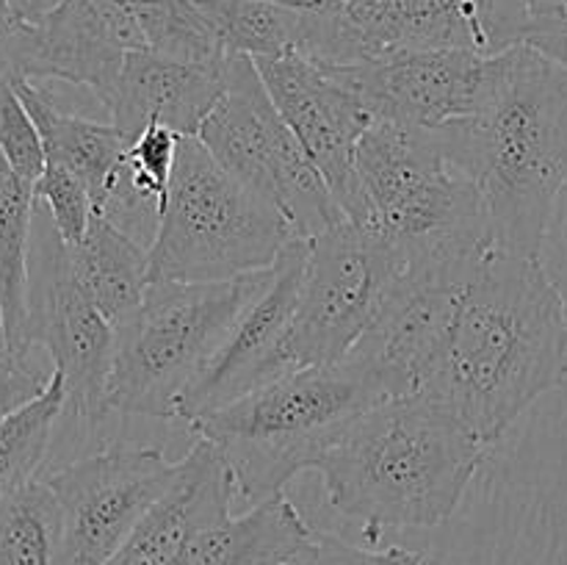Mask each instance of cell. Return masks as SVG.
I'll list each match as a JSON object with an SVG mask.
<instances>
[{"label": "cell", "mask_w": 567, "mask_h": 565, "mask_svg": "<svg viewBox=\"0 0 567 565\" xmlns=\"http://www.w3.org/2000/svg\"><path fill=\"white\" fill-rule=\"evenodd\" d=\"M567 382V310L529 255L491 247L463 282L446 341L419 393L496 443Z\"/></svg>", "instance_id": "obj_1"}, {"label": "cell", "mask_w": 567, "mask_h": 565, "mask_svg": "<svg viewBox=\"0 0 567 565\" xmlns=\"http://www.w3.org/2000/svg\"><path fill=\"white\" fill-rule=\"evenodd\" d=\"M480 192L496 247L537 258L567 181V70L526 44L487 55L471 114L435 131Z\"/></svg>", "instance_id": "obj_2"}, {"label": "cell", "mask_w": 567, "mask_h": 565, "mask_svg": "<svg viewBox=\"0 0 567 565\" xmlns=\"http://www.w3.org/2000/svg\"><path fill=\"white\" fill-rule=\"evenodd\" d=\"M487 458V443L424 393L388 399L349 421L316 458L327 499L363 535L446 524Z\"/></svg>", "instance_id": "obj_3"}, {"label": "cell", "mask_w": 567, "mask_h": 565, "mask_svg": "<svg viewBox=\"0 0 567 565\" xmlns=\"http://www.w3.org/2000/svg\"><path fill=\"white\" fill-rule=\"evenodd\" d=\"M341 210L385 242L404 269H468L496 247L480 192L449 164L435 131L371 122Z\"/></svg>", "instance_id": "obj_4"}, {"label": "cell", "mask_w": 567, "mask_h": 565, "mask_svg": "<svg viewBox=\"0 0 567 565\" xmlns=\"http://www.w3.org/2000/svg\"><path fill=\"white\" fill-rule=\"evenodd\" d=\"M393 399L369 363L347 355L341 363L291 371L244 397L188 421L225 454L238 499L252 507L277 496L299 474L313 471L321 449L365 410Z\"/></svg>", "instance_id": "obj_5"}, {"label": "cell", "mask_w": 567, "mask_h": 565, "mask_svg": "<svg viewBox=\"0 0 567 565\" xmlns=\"http://www.w3.org/2000/svg\"><path fill=\"white\" fill-rule=\"evenodd\" d=\"M269 277L271 269L219 282H150L138 308L116 325L109 413L177 419L181 399Z\"/></svg>", "instance_id": "obj_6"}, {"label": "cell", "mask_w": 567, "mask_h": 565, "mask_svg": "<svg viewBox=\"0 0 567 565\" xmlns=\"http://www.w3.org/2000/svg\"><path fill=\"white\" fill-rule=\"evenodd\" d=\"M297 242L286 216L230 175L197 136L177 153L150 247V282H219L271 269Z\"/></svg>", "instance_id": "obj_7"}, {"label": "cell", "mask_w": 567, "mask_h": 565, "mask_svg": "<svg viewBox=\"0 0 567 565\" xmlns=\"http://www.w3.org/2000/svg\"><path fill=\"white\" fill-rule=\"evenodd\" d=\"M197 138L236 181L275 205L297 238L347 219L247 55H227V86Z\"/></svg>", "instance_id": "obj_8"}, {"label": "cell", "mask_w": 567, "mask_h": 565, "mask_svg": "<svg viewBox=\"0 0 567 565\" xmlns=\"http://www.w3.org/2000/svg\"><path fill=\"white\" fill-rule=\"evenodd\" d=\"M402 269V258L385 242L349 219L308 238V258L291 325L277 355L275 380L291 371L341 363L374 325Z\"/></svg>", "instance_id": "obj_9"}, {"label": "cell", "mask_w": 567, "mask_h": 565, "mask_svg": "<svg viewBox=\"0 0 567 565\" xmlns=\"http://www.w3.org/2000/svg\"><path fill=\"white\" fill-rule=\"evenodd\" d=\"M515 0H349L336 14H308L302 55L360 64L402 50L515 48Z\"/></svg>", "instance_id": "obj_10"}, {"label": "cell", "mask_w": 567, "mask_h": 565, "mask_svg": "<svg viewBox=\"0 0 567 565\" xmlns=\"http://www.w3.org/2000/svg\"><path fill=\"white\" fill-rule=\"evenodd\" d=\"M116 327L72 275L70 247L37 203L28 255V347L48 349L66 382V404L97 427L109 415V374Z\"/></svg>", "instance_id": "obj_11"}, {"label": "cell", "mask_w": 567, "mask_h": 565, "mask_svg": "<svg viewBox=\"0 0 567 565\" xmlns=\"http://www.w3.org/2000/svg\"><path fill=\"white\" fill-rule=\"evenodd\" d=\"M177 463L161 449L114 443L48 474L61 504L72 565H103L169 491Z\"/></svg>", "instance_id": "obj_12"}, {"label": "cell", "mask_w": 567, "mask_h": 565, "mask_svg": "<svg viewBox=\"0 0 567 565\" xmlns=\"http://www.w3.org/2000/svg\"><path fill=\"white\" fill-rule=\"evenodd\" d=\"M485 59L468 50H402L360 64L330 66L363 100L374 122L441 131L471 114Z\"/></svg>", "instance_id": "obj_13"}, {"label": "cell", "mask_w": 567, "mask_h": 565, "mask_svg": "<svg viewBox=\"0 0 567 565\" xmlns=\"http://www.w3.org/2000/svg\"><path fill=\"white\" fill-rule=\"evenodd\" d=\"M271 103L330 186L338 208L352 175L354 150L374 116L330 64L302 53L252 59Z\"/></svg>", "instance_id": "obj_14"}, {"label": "cell", "mask_w": 567, "mask_h": 565, "mask_svg": "<svg viewBox=\"0 0 567 565\" xmlns=\"http://www.w3.org/2000/svg\"><path fill=\"white\" fill-rule=\"evenodd\" d=\"M305 258H308V238H297L282 249L277 264L271 266L269 286L244 310L208 369L181 399L177 419L188 424V421L244 397L252 388L275 380L277 355H280L288 325H291Z\"/></svg>", "instance_id": "obj_15"}, {"label": "cell", "mask_w": 567, "mask_h": 565, "mask_svg": "<svg viewBox=\"0 0 567 565\" xmlns=\"http://www.w3.org/2000/svg\"><path fill=\"white\" fill-rule=\"evenodd\" d=\"M225 86L227 55L216 61H181L133 50L125 55L105 111L131 142L150 125L197 136Z\"/></svg>", "instance_id": "obj_16"}, {"label": "cell", "mask_w": 567, "mask_h": 565, "mask_svg": "<svg viewBox=\"0 0 567 565\" xmlns=\"http://www.w3.org/2000/svg\"><path fill=\"white\" fill-rule=\"evenodd\" d=\"M236 496V476L225 454L205 438H194L186 458L177 460L169 491L103 565H175L199 530L230 515Z\"/></svg>", "instance_id": "obj_17"}, {"label": "cell", "mask_w": 567, "mask_h": 565, "mask_svg": "<svg viewBox=\"0 0 567 565\" xmlns=\"http://www.w3.org/2000/svg\"><path fill=\"white\" fill-rule=\"evenodd\" d=\"M127 53V44L92 0H64L28 25L17 78L72 83L89 89L105 105Z\"/></svg>", "instance_id": "obj_18"}, {"label": "cell", "mask_w": 567, "mask_h": 565, "mask_svg": "<svg viewBox=\"0 0 567 565\" xmlns=\"http://www.w3.org/2000/svg\"><path fill=\"white\" fill-rule=\"evenodd\" d=\"M11 83L42 133L48 161L66 166L89 188L94 210L103 208L125 166L131 138L114 122H94L64 111L44 81L11 78Z\"/></svg>", "instance_id": "obj_19"}, {"label": "cell", "mask_w": 567, "mask_h": 565, "mask_svg": "<svg viewBox=\"0 0 567 565\" xmlns=\"http://www.w3.org/2000/svg\"><path fill=\"white\" fill-rule=\"evenodd\" d=\"M313 526L286 496L264 499L244 515H227L199 530L175 565H280L297 552Z\"/></svg>", "instance_id": "obj_20"}, {"label": "cell", "mask_w": 567, "mask_h": 565, "mask_svg": "<svg viewBox=\"0 0 567 565\" xmlns=\"http://www.w3.org/2000/svg\"><path fill=\"white\" fill-rule=\"evenodd\" d=\"M72 275L111 325H122L150 288V249L94 214L89 230L70 247Z\"/></svg>", "instance_id": "obj_21"}, {"label": "cell", "mask_w": 567, "mask_h": 565, "mask_svg": "<svg viewBox=\"0 0 567 565\" xmlns=\"http://www.w3.org/2000/svg\"><path fill=\"white\" fill-rule=\"evenodd\" d=\"M127 50H150L181 61H216L225 55L197 0H94Z\"/></svg>", "instance_id": "obj_22"}, {"label": "cell", "mask_w": 567, "mask_h": 565, "mask_svg": "<svg viewBox=\"0 0 567 565\" xmlns=\"http://www.w3.org/2000/svg\"><path fill=\"white\" fill-rule=\"evenodd\" d=\"M37 197L0 155V308L11 358H28V255Z\"/></svg>", "instance_id": "obj_23"}, {"label": "cell", "mask_w": 567, "mask_h": 565, "mask_svg": "<svg viewBox=\"0 0 567 565\" xmlns=\"http://www.w3.org/2000/svg\"><path fill=\"white\" fill-rule=\"evenodd\" d=\"M0 565H72L64 513L44 476L0 502Z\"/></svg>", "instance_id": "obj_24"}, {"label": "cell", "mask_w": 567, "mask_h": 565, "mask_svg": "<svg viewBox=\"0 0 567 565\" xmlns=\"http://www.w3.org/2000/svg\"><path fill=\"white\" fill-rule=\"evenodd\" d=\"M225 55L277 59L302 53L308 14L266 0H197Z\"/></svg>", "instance_id": "obj_25"}, {"label": "cell", "mask_w": 567, "mask_h": 565, "mask_svg": "<svg viewBox=\"0 0 567 565\" xmlns=\"http://www.w3.org/2000/svg\"><path fill=\"white\" fill-rule=\"evenodd\" d=\"M64 408L66 382L53 369L48 388L37 399L0 419V502L37 480L53 441L55 421Z\"/></svg>", "instance_id": "obj_26"}, {"label": "cell", "mask_w": 567, "mask_h": 565, "mask_svg": "<svg viewBox=\"0 0 567 565\" xmlns=\"http://www.w3.org/2000/svg\"><path fill=\"white\" fill-rule=\"evenodd\" d=\"M0 155L28 186H37L48 166L42 133L11 81L0 83Z\"/></svg>", "instance_id": "obj_27"}, {"label": "cell", "mask_w": 567, "mask_h": 565, "mask_svg": "<svg viewBox=\"0 0 567 565\" xmlns=\"http://www.w3.org/2000/svg\"><path fill=\"white\" fill-rule=\"evenodd\" d=\"M33 197L48 210L50 222L64 238L66 247H75L86 236L89 222L94 216V203L89 197V188L66 166L48 161L42 177L33 186Z\"/></svg>", "instance_id": "obj_28"}, {"label": "cell", "mask_w": 567, "mask_h": 565, "mask_svg": "<svg viewBox=\"0 0 567 565\" xmlns=\"http://www.w3.org/2000/svg\"><path fill=\"white\" fill-rule=\"evenodd\" d=\"M280 565H435L424 552L404 546L363 548L330 532H316Z\"/></svg>", "instance_id": "obj_29"}, {"label": "cell", "mask_w": 567, "mask_h": 565, "mask_svg": "<svg viewBox=\"0 0 567 565\" xmlns=\"http://www.w3.org/2000/svg\"><path fill=\"white\" fill-rule=\"evenodd\" d=\"M515 39L567 70V0H515Z\"/></svg>", "instance_id": "obj_30"}, {"label": "cell", "mask_w": 567, "mask_h": 565, "mask_svg": "<svg viewBox=\"0 0 567 565\" xmlns=\"http://www.w3.org/2000/svg\"><path fill=\"white\" fill-rule=\"evenodd\" d=\"M543 271L548 275L551 286L557 288L559 299H563L567 310V181L559 188L557 199H554L551 216L546 222V233H543L540 253H537Z\"/></svg>", "instance_id": "obj_31"}, {"label": "cell", "mask_w": 567, "mask_h": 565, "mask_svg": "<svg viewBox=\"0 0 567 565\" xmlns=\"http://www.w3.org/2000/svg\"><path fill=\"white\" fill-rule=\"evenodd\" d=\"M53 371H42L28 358H3L0 360V419L11 410L22 408L37 399L48 388Z\"/></svg>", "instance_id": "obj_32"}, {"label": "cell", "mask_w": 567, "mask_h": 565, "mask_svg": "<svg viewBox=\"0 0 567 565\" xmlns=\"http://www.w3.org/2000/svg\"><path fill=\"white\" fill-rule=\"evenodd\" d=\"M28 25H31V22L22 20V17L11 9L9 0H0V83L20 75Z\"/></svg>", "instance_id": "obj_33"}, {"label": "cell", "mask_w": 567, "mask_h": 565, "mask_svg": "<svg viewBox=\"0 0 567 565\" xmlns=\"http://www.w3.org/2000/svg\"><path fill=\"white\" fill-rule=\"evenodd\" d=\"M266 3L282 6V9L299 11V14H336L349 0H266Z\"/></svg>", "instance_id": "obj_34"}, {"label": "cell", "mask_w": 567, "mask_h": 565, "mask_svg": "<svg viewBox=\"0 0 567 565\" xmlns=\"http://www.w3.org/2000/svg\"><path fill=\"white\" fill-rule=\"evenodd\" d=\"M9 3H11V9L22 17V20L37 22V20H42L44 14H50L53 9H59L64 0H9Z\"/></svg>", "instance_id": "obj_35"}, {"label": "cell", "mask_w": 567, "mask_h": 565, "mask_svg": "<svg viewBox=\"0 0 567 565\" xmlns=\"http://www.w3.org/2000/svg\"><path fill=\"white\" fill-rule=\"evenodd\" d=\"M9 358V347H6V327H3V308H0V360Z\"/></svg>", "instance_id": "obj_36"}]
</instances>
